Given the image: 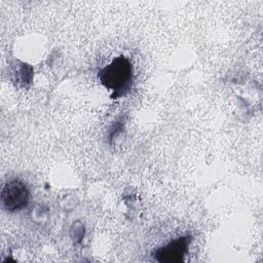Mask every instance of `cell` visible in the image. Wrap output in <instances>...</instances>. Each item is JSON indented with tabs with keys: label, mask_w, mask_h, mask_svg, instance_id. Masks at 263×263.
<instances>
[{
	"label": "cell",
	"mask_w": 263,
	"mask_h": 263,
	"mask_svg": "<svg viewBox=\"0 0 263 263\" xmlns=\"http://www.w3.org/2000/svg\"><path fill=\"white\" fill-rule=\"evenodd\" d=\"M98 77L101 83L112 91V99L121 98L125 96L133 84V65L127 58L119 55L102 68L98 73Z\"/></svg>",
	"instance_id": "obj_1"
},
{
	"label": "cell",
	"mask_w": 263,
	"mask_h": 263,
	"mask_svg": "<svg viewBox=\"0 0 263 263\" xmlns=\"http://www.w3.org/2000/svg\"><path fill=\"white\" fill-rule=\"evenodd\" d=\"M30 199V192L25 182L20 179L7 181L1 191V202L7 212H18L25 209Z\"/></svg>",
	"instance_id": "obj_2"
},
{
	"label": "cell",
	"mask_w": 263,
	"mask_h": 263,
	"mask_svg": "<svg viewBox=\"0 0 263 263\" xmlns=\"http://www.w3.org/2000/svg\"><path fill=\"white\" fill-rule=\"evenodd\" d=\"M191 237L180 236L177 237L166 245L158 248L154 253L153 257L157 262L161 263H179L183 262L185 256L188 253V247Z\"/></svg>",
	"instance_id": "obj_3"
}]
</instances>
